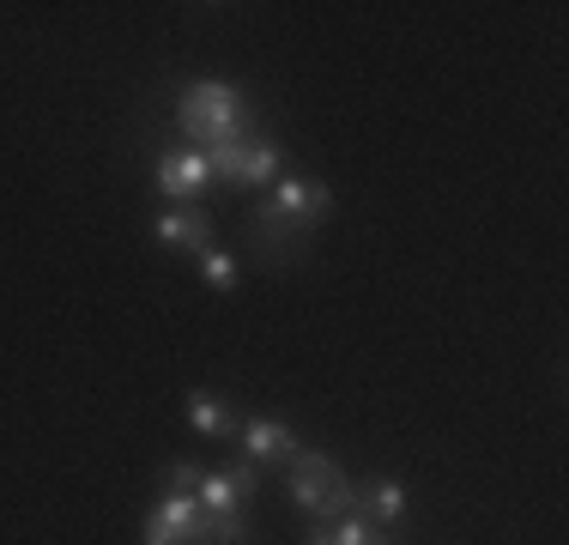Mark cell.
I'll use <instances>...</instances> for the list:
<instances>
[{
  "mask_svg": "<svg viewBox=\"0 0 569 545\" xmlns=\"http://www.w3.org/2000/svg\"><path fill=\"white\" fill-rule=\"evenodd\" d=\"M158 242L182 255H207L212 249V218L200 207H164L158 212Z\"/></svg>",
  "mask_w": 569,
  "mask_h": 545,
  "instance_id": "9c48e42d",
  "label": "cell"
},
{
  "mask_svg": "<svg viewBox=\"0 0 569 545\" xmlns=\"http://www.w3.org/2000/svg\"><path fill=\"white\" fill-rule=\"evenodd\" d=\"M194 485H200V467H194V460H176V467L164 473V490H182V497H194Z\"/></svg>",
  "mask_w": 569,
  "mask_h": 545,
  "instance_id": "9a60e30c",
  "label": "cell"
},
{
  "mask_svg": "<svg viewBox=\"0 0 569 545\" xmlns=\"http://www.w3.org/2000/svg\"><path fill=\"white\" fill-rule=\"evenodd\" d=\"M176 133H182V146H194V152H212V146L261 133V128H254V109L237 86H224V79H194V86L176 91Z\"/></svg>",
  "mask_w": 569,
  "mask_h": 545,
  "instance_id": "7a4b0ae2",
  "label": "cell"
},
{
  "mask_svg": "<svg viewBox=\"0 0 569 545\" xmlns=\"http://www.w3.org/2000/svg\"><path fill=\"white\" fill-rule=\"evenodd\" d=\"M200 545H249V522H242V515L200 509Z\"/></svg>",
  "mask_w": 569,
  "mask_h": 545,
  "instance_id": "4fadbf2b",
  "label": "cell"
},
{
  "mask_svg": "<svg viewBox=\"0 0 569 545\" xmlns=\"http://www.w3.org/2000/svg\"><path fill=\"white\" fill-rule=\"evenodd\" d=\"M140 539L146 545H200V503L182 497V490H164V497L146 509Z\"/></svg>",
  "mask_w": 569,
  "mask_h": 545,
  "instance_id": "8992f818",
  "label": "cell"
},
{
  "mask_svg": "<svg viewBox=\"0 0 569 545\" xmlns=\"http://www.w3.org/2000/svg\"><path fill=\"white\" fill-rule=\"evenodd\" d=\"M182 413H188V425H194L200 436H212V443H230V436L242 430V418L230 413V406L219 400V394H207V388H194V394H188V406H182Z\"/></svg>",
  "mask_w": 569,
  "mask_h": 545,
  "instance_id": "8fae6325",
  "label": "cell"
},
{
  "mask_svg": "<svg viewBox=\"0 0 569 545\" xmlns=\"http://www.w3.org/2000/svg\"><path fill=\"white\" fill-rule=\"evenodd\" d=\"M333 212V188L316 176H279L273 195L254 207V242L267 261H297V249L309 242V230L328 225Z\"/></svg>",
  "mask_w": 569,
  "mask_h": 545,
  "instance_id": "6da1fadb",
  "label": "cell"
},
{
  "mask_svg": "<svg viewBox=\"0 0 569 545\" xmlns=\"http://www.w3.org/2000/svg\"><path fill=\"white\" fill-rule=\"evenodd\" d=\"M207 188H212L207 152H194V146H170V152L158 158V195L164 200H176V207H200Z\"/></svg>",
  "mask_w": 569,
  "mask_h": 545,
  "instance_id": "5b68a950",
  "label": "cell"
},
{
  "mask_svg": "<svg viewBox=\"0 0 569 545\" xmlns=\"http://www.w3.org/2000/svg\"><path fill=\"white\" fill-rule=\"evenodd\" d=\"M242 443V460H254V467H291L297 455H303V443L291 436V425H279V418H249V425L237 430Z\"/></svg>",
  "mask_w": 569,
  "mask_h": 545,
  "instance_id": "ba28073f",
  "label": "cell"
},
{
  "mask_svg": "<svg viewBox=\"0 0 569 545\" xmlns=\"http://www.w3.org/2000/svg\"><path fill=\"white\" fill-rule=\"evenodd\" d=\"M254 485H261V467L254 460H237V467H219V473H200L194 485V503L212 515H242L254 497Z\"/></svg>",
  "mask_w": 569,
  "mask_h": 545,
  "instance_id": "52a82bcc",
  "label": "cell"
},
{
  "mask_svg": "<svg viewBox=\"0 0 569 545\" xmlns=\"http://www.w3.org/2000/svg\"><path fill=\"white\" fill-rule=\"evenodd\" d=\"M200 272H207V285H212V291H230V285L242 279L237 255H230V249H219V242H212V249L200 255Z\"/></svg>",
  "mask_w": 569,
  "mask_h": 545,
  "instance_id": "5bb4252c",
  "label": "cell"
},
{
  "mask_svg": "<svg viewBox=\"0 0 569 545\" xmlns=\"http://www.w3.org/2000/svg\"><path fill=\"white\" fill-rule=\"evenodd\" d=\"M207 164H212V182H230V188L279 182V170H284V146L273 140V133H242V140L212 146Z\"/></svg>",
  "mask_w": 569,
  "mask_h": 545,
  "instance_id": "277c9868",
  "label": "cell"
},
{
  "mask_svg": "<svg viewBox=\"0 0 569 545\" xmlns=\"http://www.w3.org/2000/svg\"><path fill=\"white\" fill-rule=\"evenodd\" d=\"M309 545H388V527L363 522V515H340V522H316Z\"/></svg>",
  "mask_w": 569,
  "mask_h": 545,
  "instance_id": "7c38bea8",
  "label": "cell"
},
{
  "mask_svg": "<svg viewBox=\"0 0 569 545\" xmlns=\"http://www.w3.org/2000/svg\"><path fill=\"white\" fill-rule=\"evenodd\" d=\"M351 515H363V522H376V527H395L400 515H406V485H400V479H370V485H358Z\"/></svg>",
  "mask_w": 569,
  "mask_h": 545,
  "instance_id": "30bf717a",
  "label": "cell"
},
{
  "mask_svg": "<svg viewBox=\"0 0 569 545\" xmlns=\"http://www.w3.org/2000/svg\"><path fill=\"white\" fill-rule=\"evenodd\" d=\"M284 490H291V503L303 515H316V522H340V515H351V503H358V485L340 473V460L316 455V448H303V455L284 467Z\"/></svg>",
  "mask_w": 569,
  "mask_h": 545,
  "instance_id": "3957f363",
  "label": "cell"
}]
</instances>
